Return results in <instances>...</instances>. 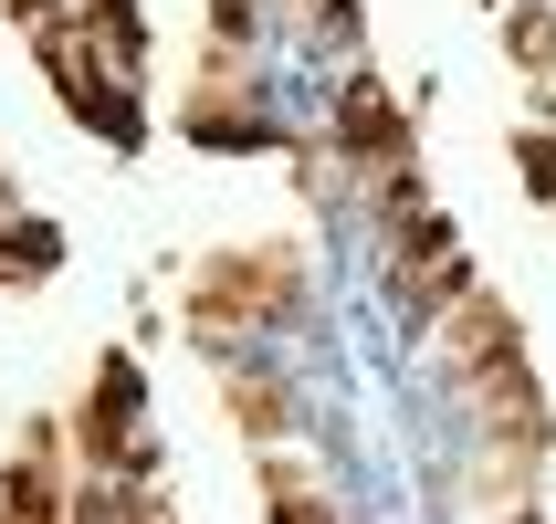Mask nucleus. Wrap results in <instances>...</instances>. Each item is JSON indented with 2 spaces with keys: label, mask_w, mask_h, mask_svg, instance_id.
<instances>
[{
  "label": "nucleus",
  "mask_w": 556,
  "mask_h": 524,
  "mask_svg": "<svg viewBox=\"0 0 556 524\" xmlns=\"http://www.w3.org/2000/svg\"><path fill=\"white\" fill-rule=\"evenodd\" d=\"M504 42H515V63L556 94V11H515V22H504Z\"/></svg>",
  "instance_id": "nucleus-2"
},
{
  "label": "nucleus",
  "mask_w": 556,
  "mask_h": 524,
  "mask_svg": "<svg viewBox=\"0 0 556 524\" xmlns=\"http://www.w3.org/2000/svg\"><path fill=\"white\" fill-rule=\"evenodd\" d=\"M294 305V263L283 252H231V263H211V283H200V336H231V325H263V315Z\"/></svg>",
  "instance_id": "nucleus-1"
}]
</instances>
